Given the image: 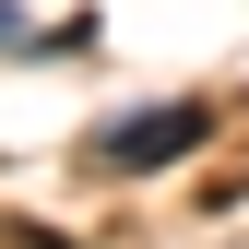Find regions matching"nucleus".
I'll return each instance as SVG.
<instances>
[{
	"label": "nucleus",
	"mask_w": 249,
	"mask_h": 249,
	"mask_svg": "<svg viewBox=\"0 0 249 249\" xmlns=\"http://www.w3.org/2000/svg\"><path fill=\"white\" fill-rule=\"evenodd\" d=\"M190 142H202V107H142V119H119V131H107L95 154H107L119 178H131V166H178Z\"/></svg>",
	"instance_id": "obj_1"
}]
</instances>
